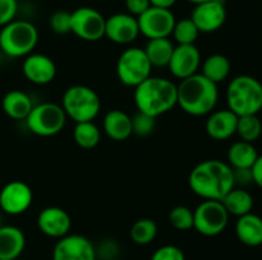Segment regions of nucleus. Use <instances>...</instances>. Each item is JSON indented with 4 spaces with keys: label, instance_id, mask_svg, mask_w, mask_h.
Returning a JSON list of instances; mask_svg holds the SVG:
<instances>
[{
    "label": "nucleus",
    "instance_id": "nucleus-10",
    "mask_svg": "<svg viewBox=\"0 0 262 260\" xmlns=\"http://www.w3.org/2000/svg\"><path fill=\"white\" fill-rule=\"evenodd\" d=\"M105 23L106 18L94 8L81 7L71 13V32L87 42L105 37Z\"/></svg>",
    "mask_w": 262,
    "mask_h": 260
},
{
    "label": "nucleus",
    "instance_id": "nucleus-13",
    "mask_svg": "<svg viewBox=\"0 0 262 260\" xmlns=\"http://www.w3.org/2000/svg\"><path fill=\"white\" fill-rule=\"evenodd\" d=\"M53 260H97L96 246L82 235H67L53 249Z\"/></svg>",
    "mask_w": 262,
    "mask_h": 260
},
{
    "label": "nucleus",
    "instance_id": "nucleus-8",
    "mask_svg": "<svg viewBox=\"0 0 262 260\" xmlns=\"http://www.w3.org/2000/svg\"><path fill=\"white\" fill-rule=\"evenodd\" d=\"M150 60L141 47H128L119 55L117 61V75L120 83L127 87H137L151 76Z\"/></svg>",
    "mask_w": 262,
    "mask_h": 260
},
{
    "label": "nucleus",
    "instance_id": "nucleus-18",
    "mask_svg": "<svg viewBox=\"0 0 262 260\" xmlns=\"http://www.w3.org/2000/svg\"><path fill=\"white\" fill-rule=\"evenodd\" d=\"M37 227L45 236L59 240L71 232L72 218L63 208L46 206L38 213Z\"/></svg>",
    "mask_w": 262,
    "mask_h": 260
},
{
    "label": "nucleus",
    "instance_id": "nucleus-38",
    "mask_svg": "<svg viewBox=\"0 0 262 260\" xmlns=\"http://www.w3.org/2000/svg\"><path fill=\"white\" fill-rule=\"evenodd\" d=\"M118 254V245L115 244L114 240H105L102 244L100 245V249H96L97 257L101 256V259L110 260L114 259Z\"/></svg>",
    "mask_w": 262,
    "mask_h": 260
},
{
    "label": "nucleus",
    "instance_id": "nucleus-34",
    "mask_svg": "<svg viewBox=\"0 0 262 260\" xmlns=\"http://www.w3.org/2000/svg\"><path fill=\"white\" fill-rule=\"evenodd\" d=\"M51 31L56 35H67L71 32V13L66 10H58L53 13L49 19Z\"/></svg>",
    "mask_w": 262,
    "mask_h": 260
},
{
    "label": "nucleus",
    "instance_id": "nucleus-30",
    "mask_svg": "<svg viewBox=\"0 0 262 260\" xmlns=\"http://www.w3.org/2000/svg\"><path fill=\"white\" fill-rule=\"evenodd\" d=\"M241 140L248 143H255L262 135V122L257 115H246L238 116L237 132Z\"/></svg>",
    "mask_w": 262,
    "mask_h": 260
},
{
    "label": "nucleus",
    "instance_id": "nucleus-4",
    "mask_svg": "<svg viewBox=\"0 0 262 260\" xmlns=\"http://www.w3.org/2000/svg\"><path fill=\"white\" fill-rule=\"evenodd\" d=\"M228 109L237 116L257 115L262 110V83L252 75H237L227 89Z\"/></svg>",
    "mask_w": 262,
    "mask_h": 260
},
{
    "label": "nucleus",
    "instance_id": "nucleus-21",
    "mask_svg": "<svg viewBox=\"0 0 262 260\" xmlns=\"http://www.w3.org/2000/svg\"><path fill=\"white\" fill-rule=\"evenodd\" d=\"M26 247V236L15 226L0 227V259L15 260Z\"/></svg>",
    "mask_w": 262,
    "mask_h": 260
},
{
    "label": "nucleus",
    "instance_id": "nucleus-40",
    "mask_svg": "<svg viewBox=\"0 0 262 260\" xmlns=\"http://www.w3.org/2000/svg\"><path fill=\"white\" fill-rule=\"evenodd\" d=\"M251 171H252L253 184H256L262 190V154H258L257 160H256L255 165L252 166Z\"/></svg>",
    "mask_w": 262,
    "mask_h": 260
},
{
    "label": "nucleus",
    "instance_id": "nucleus-20",
    "mask_svg": "<svg viewBox=\"0 0 262 260\" xmlns=\"http://www.w3.org/2000/svg\"><path fill=\"white\" fill-rule=\"evenodd\" d=\"M102 129L114 142H124L133 134L132 117L122 110H112L104 116Z\"/></svg>",
    "mask_w": 262,
    "mask_h": 260
},
{
    "label": "nucleus",
    "instance_id": "nucleus-3",
    "mask_svg": "<svg viewBox=\"0 0 262 260\" xmlns=\"http://www.w3.org/2000/svg\"><path fill=\"white\" fill-rule=\"evenodd\" d=\"M178 106L191 116L211 114L219 101L217 84L209 81L201 73H196L177 84Z\"/></svg>",
    "mask_w": 262,
    "mask_h": 260
},
{
    "label": "nucleus",
    "instance_id": "nucleus-36",
    "mask_svg": "<svg viewBox=\"0 0 262 260\" xmlns=\"http://www.w3.org/2000/svg\"><path fill=\"white\" fill-rule=\"evenodd\" d=\"M18 0H0V27L15 19Z\"/></svg>",
    "mask_w": 262,
    "mask_h": 260
},
{
    "label": "nucleus",
    "instance_id": "nucleus-43",
    "mask_svg": "<svg viewBox=\"0 0 262 260\" xmlns=\"http://www.w3.org/2000/svg\"><path fill=\"white\" fill-rule=\"evenodd\" d=\"M3 226V219H2V216H0V227Z\"/></svg>",
    "mask_w": 262,
    "mask_h": 260
},
{
    "label": "nucleus",
    "instance_id": "nucleus-17",
    "mask_svg": "<svg viewBox=\"0 0 262 260\" xmlns=\"http://www.w3.org/2000/svg\"><path fill=\"white\" fill-rule=\"evenodd\" d=\"M56 64L45 54H30L22 63V73L25 78L36 86L51 83L56 76Z\"/></svg>",
    "mask_w": 262,
    "mask_h": 260
},
{
    "label": "nucleus",
    "instance_id": "nucleus-37",
    "mask_svg": "<svg viewBox=\"0 0 262 260\" xmlns=\"http://www.w3.org/2000/svg\"><path fill=\"white\" fill-rule=\"evenodd\" d=\"M150 7V0H125V9H127V13L136 18L143 14Z\"/></svg>",
    "mask_w": 262,
    "mask_h": 260
},
{
    "label": "nucleus",
    "instance_id": "nucleus-9",
    "mask_svg": "<svg viewBox=\"0 0 262 260\" xmlns=\"http://www.w3.org/2000/svg\"><path fill=\"white\" fill-rule=\"evenodd\" d=\"M229 217L220 200H204L193 211V228L202 236H217L227 228Z\"/></svg>",
    "mask_w": 262,
    "mask_h": 260
},
{
    "label": "nucleus",
    "instance_id": "nucleus-6",
    "mask_svg": "<svg viewBox=\"0 0 262 260\" xmlns=\"http://www.w3.org/2000/svg\"><path fill=\"white\" fill-rule=\"evenodd\" d=\"M61 107L74 122L94 121L101 110V99L94 88L83 84L68 87L63 93Z\"/></svg>",
    "mask_w": 262,
    "mask_h": 260
},
{
    "label": "nucleus",
    "instance_id": "nucleus-2",
    "mask_svg": "<svg viewBox=\"0 0 262 260\" xmlns=\"http://www.w3.org/2000/svg\"><path fill=\"white\" fill-rule=\"evenodd\" d=\"M133 99L138 111L156 119L178 105V89L170 79L151 75L135 87Z\"/></svg>",
    "mask_w": 262,
    "mask_h": 260
},
{
    "label": "nucleus",
    "instance_id": "nucleus-27",
    "mask_svg": "<svg viewBox=\"0 0 262 260\" xmlns=\"http://www.w3.org/2000/svg\"><path fill=\"white\" fill-rule=\"evenodd\" d=\"M230 69L229 59L223 54H212L201 63V74L215 84L224 82L229 76Z\"/></svg>",
    "mask_w": 262,
    "mask_h": 260
},
{
    "label": "nucleus",
    "instance_id": "nucleus-1",
    "mask_svg": "<svg viewBox=\"0 0 262 260\" xmlns=\"http://www.w3.org/2000/svg\"><path fill=\"white\" fill-rule=\"evenodd\" d=\"M188 185L204 200H222L235 186L233 168L224 161H202L192 168Z\"/></svg>",
    "mask_w": 262,
    "mask_h": 260
},
{
    "label": "nucleus",
    "instance_id": "nucleus-5",
    "mask_svg": "<svg viewBox=\"0 0 262 260\" xmlns=\"http://www.w3.org/2000/svg\"><path fill=\"white\" fill-rule=\"evenodd\" d=\"M37 43V28L28 20L14 19L0 30V50L9 58H26Z\"/></svg>",
    "mask_w": 262,
    "mask_h": 260
},
{
    "label": "nucleus",
    "instance_id": "nucleus-14",
    "mask_svg": "<svg viewBox=\"0 0 262 260\" xmlns=\"http://www.w3.org/2000/svg\"><path fill=\"white\" fill-rule=\"evenodd\" d=\"M189 18L193 20L200 33L216 32L227 20L224 0H209L196 4Z\"/></svg>",
    "mask_w": 262,
    "mask_h": 260
},
{
    "label": "nucleus",
    "instance_id": "nucleus-19",
    "mask_svg": "<svg viewBox=\"0 0 262 260\" xmlns=\"http://www.w3.org/2000/svg\"><path fill=\"white\" fill-rule=\"evenodd\" d=\"M205 129L207 135L214 140H227L237 132L238 116L229 109L217 110L209 114Z\"/></svg>",
    "mask_w": 262,
    "mask_h": 260
},
{
    "label": "nucleus",
    "instance_id": "nucleus-44",
    "mask_svg": "<svg viewBox=\"0 0 262 260\" xmlns=\"http://www.w3.org/2000/svg\"><path fill=\"white\" fill-rule=\"evenodd\" d=\"M0 260H5V259H0Z\"/></svg>",
    "mask_w": 262,
    "mask_h": 260
},
{
    "label": "nucleus",
    "instance_id": "nucleus-35",
    "mask_svg": "<svg viewBox=\"0 0 262 260\" xmlns=\"http://www.w3.org/2000/svg\"><path fill=\"white\" fill-rule=\"evenodd\" d=\"M151 260H186V255L176 245H164L154 252Z\"/></svg>",
    "mask_w": 262,
    "mask_h": 260
},
{
    "label": "nucleus",
    "instance_id": "nucleus-32",
    "mask_svg": "<svg viewBox=\"0 0 262 260\" xmlns=\"http://www.w3.org/2000/svg\"><path fill=\"white\" fill-rule=\"evenodd\" d=\"M169 223L178 231L193 228V211L186 205H177L169 212Z\"/></svg>",
    "mask_w": 262,
    "mask_h": 260
},
{
    "label": "nucleus",
    "instance_id": "nucleus-23",
    "mask_svg": "<svg viewBox=\"0 0 262 260\" xmlns=\"http://www.w3.org/2000/svg\"><path fill=\"white\" fill-rule=\"evenodd\" d=\"M33 102L26 92L13 89L4 94L2 107L4 114L13 120H26L33 109Z\"/></svg>",
    "mask_w": 262,
    "mask_h": 260
},
{
    "label": "nucleus",
    "instance_id": "nucleus-39",
    "mask_svg": "<svg viewBox=\"0 0 262 260\" xmlns=\"http://www.w3.org/2000/svg\"><path fill=\"white\" fill-rule=\"evenodd\" d=\"M233 173H234V183L235 186H247L251 185L253 183V177H252V171L251 168H237L234 170L233 168Z\"/></svg>",
    "mask_w": 262,
    "mask_h": 260
},
{
    "label": "nucleus",
    "instance_id": "nucleus-7",
    "mask_svg": "<svg viewBox=\"0 0 262 260\" xmlns=\"http://www.w3.org/2000/svg\"><path fill=\"white\" fill-rule=\"evenodd\" d=\"M67 115L61 105L55 102H42L33 106L26 119L28 130L38 137H54L64 129Z\"/></svg>",
    "mask_w": 262,
    "mask_h": 260
},
{
    "label": "nucleus",
    "instance_id": "nucleus-22",
    "mask_svg": "<svg viewBox=\"0 0 262 260\" xmlns=\"http://www.w3.org/2000/svg\"><path fill=\"white\" fill-rule=\"evenodd\" d=\"M235 235L243 245L257 247L262 245V218L255 213L238 217L235 223Z\"/></svg>",
    "mask_w": 262,
    "mask_h": 260
},
{
    "label": "nucleus",
    "instance_id": "nucleus-11",
    "mask_svg": "<svg viewBox=\"0 0 262 260\" xmlns=\"http://www.w3.org/2000/svg\"><path fill=\"white\" fill-rule=\"evenodd\" d=\"M140 33L148 40L168 38L171 36L177 19L170 9L151 5L143 14L137 17Z\"/></svg>",
    "mask_w": 262,
    "mask_h": 260
},
{
    "label": "nucleus",
    "instance_id": "nucleus-15",
    "mask_svg": "<svg viewBox=\"0 0 262 260\" xmlns=\"http://www.w3.org/2000/svg\"><path fill=\"white\" fill-rule=\"evenodd\" d=\"M137 18L128 13H117L106 18L105 37L118 45H129L140 36Z\"/></svg>",
    "mask_w": 262,
    "mask_h": 260
},
{
    "label": "nucleus",
    "instance_id": "nucleus-24",
    "mask_svg": "<svg viewBox=\"0 0 262 260\" xmlns=\"http://www.w3.org/2000/svg\"><path fill=\"white\" fill-rule=\"evenodd\" d=\"M228 165L232 168H252L258 157V152L253 143L238 142L233 143L228 149Z\"/></svg>",
    "mask_w": 262,
    "mask_h": 260
},
{
    "label": "nucleus",
    "instance_id": "nucleus-25",
    "mask_svg": "<svg viewBox=\"0 0 262 260\" xmlns=\"http://www.w3.org/2000/svg\"><path fill=\"white\" fill-rule=\"evenodd\" d=\"M225 206L229 216L242 217L252 212L253 198L246 189L234 188L220 200Z\"/></svg>",
    "mask_w": 262,
    "mask_h": 260
},
{
    "label": "nucleus",
    "instance_id": "nucleus-33",
    "mask_svg": "<svg viewBox=\"0 0 262 260\" xmlns=\"http://www.w3.org/2000/svg\"><path fill=\"white\" fill-rule=\"evenodd\" d=\"M156 119L147 114L138 111L135 116L132 117V129L133 134L138 137H147L155 130Z\"/></svg>",
    "mask_w": 262,
    "mask_h": 260
},
{
    "label": "nucleus",
    "instance_id": "nucleus-26",
    "mask_svg": "<svg viewBox=\"0 0 262 260\" xmlns=\"http://www.w3.org/2000/svg\"><path fill=\"white\" fill-rule=\"evenodd\" d=\"M174 43L170 38H152L148 40L143 48L152 68H168L174 51Z\"/></svg>",
    "mask_w": 262,
    "mask_h": 260
},
{
    "label": "nucleus",
    "instance_id": "nucleus-28",
    "mask_svg": "<svg viewBox=\"0 0 262 260\" xmlns=\"http://www.w3.org/2000/svg\"><path fill=\"white\" fill-rule=\"evenodd\" d=\"M73 140L83 149H92L101 140V132L94 121L77 122L73 129Z\"/></svg>",
    "mask_w": 262,
    "mask_h": 260
},
{
    "label": "nucleus",
    "instance_id": "nucleus-31",
    "mask_svg": "<svg viewBox=\"0 0 262 260\" xmlns=\"http://www.w3.org/2000/svg\"><path fill=\"white\" fill-rule=\"evenodd\" d=\"M171 36L178 45H194L200 36V31L191 18H183L176 22Z\"/></svg>",
    "mask_w": 262,
    "mask_h": 260
},
{
    "label": "nucleus",
    "instance_id": "nucleus-29",
    "mask_svg": "<svg viewBox=\"0 0 262 260\" xmlns=\"http://www.w3.org/2000/svg\"><path fill=\"white\" fill-rule=\"evenodd\" d=\"M158 235V224L151 218H141L132 224L129 236L135 244L145 246L151 244Z\"/></svg>",
    "mask_w": 262,
    "mask_h": 260
},
{
    "label": "nucleus",
    "instance_id": "nucleus-12",
    "mask_svg": "<svg viewBox=\"0 0 262 260\" xmlns=\"http://www.w3.org/2000/svg\"><path fill=\"white\" fill-rule=\"evenodd\" d=\"M32 189L25 181H10L0 190V209L9 216L25 213L32 204Z\"/></svg>",
    "mask_w": 262,
    "mask_h": 260
},
{
    "label": "nucleus",
    "instance_id": "nucleus-41",
    "mask_svg": "<svg viewBox=\"0 0 262 260\" xmlns=\"http://www.w3.org/2000/svg\"><path fill=\"white\" fill-rule=\"evenodd\" d=\"M150 3L152 7L166 8V9H170V8L176 4L177 0H150Z\"/></svg>",
    "mask_w": 262,
    "mask_h": 260
},
{
    "label": "nucleus",
    "instance_id": "nucleus-42",
    "mask_svg": "<svg viewBox=\"0 0 262 260\" xmlns=\"http://www.w3.org/2000/svg\"><path fill=\"white\" fill-rule=\"evenodd\" d=\"M189 3H192V4H200V3H204V2H209V0H188Z\"/></svg>",
    "mask_w": 262,
    "mask_h": 260
},
{
    "label": "nucleus",
    "instance_id": "nucleus-16",
    "mask_svg": "<svg viewBox=\"0 0 262 260\" xmlns=\"http://www.w3.org/2000/svg\"><path fill=\"white\" fill-rule=\"evenodd\" d=\"M201 63V53L196 45H178L174 47L168 69L171 75L182 81L199 73Z\"/></svg>",
    "mask_w": 262,
    "mask_h": 260
}]
</instances>
